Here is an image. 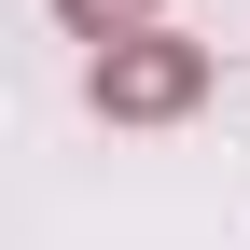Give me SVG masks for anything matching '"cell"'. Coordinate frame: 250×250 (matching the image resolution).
Wrapping results in <instances>:
<instances>
[{
	"mask_svg": "<svg viewBox=\"0 0 250 250\" xmlns=\"http://www.w3.org/2000/svg\"><path fill=\"white\" fill-rule=\"evenodd\" d=\"M83 98H98L111 125H167V111H195V98H208V56H195V42H167V28H125V42H98Z\"/></svg>",
	"mask_w": 250,
	"mask_h": 250,
	"instance_id": "6da1fadb",
	"label": "cell"
},
{
	"mask_svg": "<svg viewBox=\"0 0 250 250\" xmlns=\"http://www.w3.org/2000/svg\"><path fill=\"white\" fill-rule=\"evenodd\" d=\"M56 14H70L83 42H125V28H153V0H56Z\"/></svg>",
	"mask_w": 250,
	"mask_h": 250,
	"instance_id": "7a4b0ae2",
	"label": "cell"
}]
</instances>
